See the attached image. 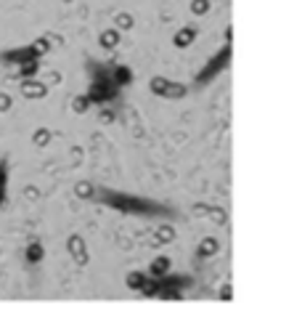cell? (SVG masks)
<instances>
[{"label":"cell","instance_id":"obj_1","mask_svg":"<svg viewBox=\"0 0 302 316\" xmlns=\"http://www.w3.org/2000/svg\"><path fill=\"white\" fill-rule=\"evenodd\" d=\"M148 85H151V93L165 96V98H183L186 96V85L173 82V80H165V77H151Z\"/></svg>","mask_w":302,"mask_h":316},{"label":"cell","instance_id":"obj_2","mask_svg":"<svg viewBox=\"0 0 302 316\" xmlns=\"http://www.w3.org/2000/svg\"><path fill=\"white\" fill-rule=\"evenodd\" d=\"M106 202L114 204L119 210H130V213H143L148 210L151 204L143 202V199H135V197H122V194H106Z\"/></svg>","mask_w":302,"mask_h":316},{"label":"cell","instance_id":"obj_3","mask_svg":"<svg viewBox=\"0 0 302 316\" xmlns=\"http://www.w3.org/2000/svg\"><path fill=\"white\" fill-rule=\"evenodd\" d=\"M67 250H69V255H72V260L77 266H88V245H85V239L80 237V234H72L69 239H67Z\"/></svg>","mask_w":302,"mask_h":316},{"label":"cell","instance_id":"obj_4","mask_svg":"<svg viewBox=\"0 0 302 316\" xmlns=\"http://www.w3.org/2000/svg\"><path fill=\"white\" fill-rule=\"evenodd\" d=\"M19 90H22L24 98H43L45 93H48V85L40 80H32V77H24L22 85H19Z\"/></svg>","mask_w":302,"mask_h":316},{"label":"cell","instance_id":"obj_5","mask_svg":"<svg viewBox=\"0 0 302 316\" xmlns=\"http://www.w3.org/2000/svg\"><path fill=\"white\" fill-rule=\"evenodd\" d=\"M228 53H231V48L225 45V48H223V53H220V59H212V61H210V67H207V69L199 74V80L204 82V80H210L215 72H220V69H223V61H228Z\"/></svg>","mask_w":302,"mask_h":316},{"label":"cell","instance_id":"obj_6","mask_svg":"<svg viewBox=\"0 0 302 316\" xmlns=\"http://www.w3.org/2000/svg\"><path fill=\"white\" fill-rule=\"evenodd\" d=\"M218 250H220V242L215 239V237H207V239L199 242L196 255H199V258H212V255H218Z\"/></svg>","mask_w":302,"mask_h":316},{"label":"cell","instance_id":"obj_7","mask_svg":"<svg viewBox=\"0 0 302 316\" xmlns=\"http://www.w3.org/2000/svg\"><path fill=\"white\" fill-rule=\"evenodd\" d=\"M194 40H196V30H194V27H183V30H178L175 37H173L175 48H188Z\"/></svg>","mask_w":302,"mask_h":316},{"label":"cell","instance_id":"obj_8","mask_svg":"<svg viewBox=\"0 0 302 316\" xmlns=\"http://www.w3.org/2000/svg\"><path fill=\"white\" fill-rule=\"evenodd\" d=\"M98 43H101V48L114 51V48H117V43H119V30H103L101 37H98Z\"/></svg>","mask_w":302,"mask_h":316},{"label":"cell","instance_id":"obj_9","mask_svg":"<svg viewBox=\"0 0 302 316\" xmlns=\"http://www.w3.org/2000/svg\"><path fill=\"white\" fill-rule=\"evenodd\" d=\"M167 271H170V258H154V260H151L148 274L154 276V279H159V276H167Z\"/></svg>","mask_w":302,"mask_h":316},{"label":"cell","instance_id":"obj_10","mask_svg":"<svg viewBox=\"0 0 302 316\" xmlns=\"http://www.w3.org/2000/svg\"><path fill=\"white\" fill-rule=\"evenodd\" d=\"M109 80H111V82H114V85H117V88H119V85H127V82H130V80H133V72H130L127 67H117L114 72H111V74H109Z\"/></svg>","mask_w":302,"mask_h":316},{"label":"cell","instance_id":"obj_11","mask_svg":"<svg viewBox=\"0 0 302 316\" xmlns=\"http://www.w3.org/2000/svg\"><path fill=\"white\" fill-rule=\"evenodd\" d=\"M74 194H77L80 199H93L96 197V189H93L90 181H80V183H74Z\"/></svg>","mask_w":302,"mask_h":316},{"label":"cell","instance_id":"obj_12","mask_svg":"<svg viewBox=\"0 0 302 316\" xmlns=\"http://www.w3.org/2000/svg\"><path fill=\"white\" fill-rule=\"evenodd\" d=\"M175 239V229L173 226H159L157 229V237H154V245H167V242Z\"/></svg>","mask_w":302,"mask_h":316},{"label":"cell","instance_id":"obj_13","mask_svg":"<svg viewBox=\"0 0 302 316\" xmlns=\"http://www.w3.org/2000/svg\"><path fill=\"white\" fill-rule=\"evenodd\" d=\"M51 138H53V136H51V130H48V128H37L35 133H32V144L43 149V146H48V144H51Z\"/></svg>","mask_w":302,"mask_h":316},{"label":"cell","instance_id":"obj_14","mask_svg":"<svg viewBox=\"0 0 302 316\" xmlns=\"http://www.w3.org/2000/svg\"><path fill=\"white\" fill-rule=\"evenodd\" d=\"M27 260H30V263H40V260H43V255H45V250H43V245H40V242H32V245L30 247H27Z\"/></svg>","mask_w":302,"mask_h":316},{"label":"cell","instance_id":"obj_15","mask_svg":"<svg viewBox=\"0 0 302 316\" xmlns=\"http://www.w3.org/2000/svg\"><path fill=\"white\" fill-rule=\"evenodd\" d=\"M90 104H93V101L85 96V93H82V96H74L72 98V112H74V115H85V112L90 109Z\"/></svg>","mask_w":302,"mask_h":316},{"label":"cell","instance_id":"obj_16","mask_svg":"<svg viewBox=\"0 0 302 316\" xmlns=\"http://www.w3.org/2000/svg\"><path fill=\"white\" fill-rule=\"evenodd\" d=\"M53 48V45H51V40H48V37H40V40H35L32 45H30V51H32V56H35V59H37V56H43V53H48Z\"/></svg>","mask_w":302,"mask_h":316},{"label":"cell","instance_id":"obj_17","mask_svg":"<svg viewBox=\"0 0 302 316\" xmlns=\"http://www.w3.org/2000/svg\"><path fill=\"white\" fill-rule=\"evenodd\" d=\"M140 292H143L146 297H154V295H159V282L154 276H146V282L140 284Z\"/></svg>","mask_w":302,"mask_h":316},{"label":"cell","instance_id":"obj_18","mask_svg":"<svg viewBox=\"0 0 302 316\" xmlns=\"http://www.w3.org/2000/svg\"><path fill=\"white\" fill-rule=\"evenodd\" d=\"M210 8H212L210 0H191V14H196V16L210 14Z\"/></svg>","mask_w":302,"mask_h":316},{"label":"cell","instance_id":"obj_19","mask_svg":"<svg viewBox=\"0 0 302 316\" xmlns=\"http://www.w3.org/2000/svg\"><path fill=\"white\" fill-rule=\"evenodd\" d=\"M143 282H146V276L140 271H130L127 274V287H130V290H140V284H143Z\"/></svg>","mask_w":302,"mask_h":316},{"label":"cell","instance_id":"obj_20","mask_svg":"<svg viewBox=\"0 0 302 316\" xmlns=\"http://www.w3.org/2000/svg\"><path fill=\"white\" fill-rule=\"evenodd\" d=\"M117 30H133V24H135V19L130 16V14H117Z\"/></svg>","mask_w":302,"mask_h":316},{"label":"cell","instance_id":"obj_21","mask_svg":"<svg viewBox=\"0 0 302 316\" xmlns=\"http://www.w3.org/2000/svg\"><path fill=\"white\" fill-rule=\"evenodd\" d=\"M159 295H162L165 300H178V297H181V290H178V287H159Z\"/></svg>","mask_w":302,"mask_h":316},{"label":"cell","instance_id":"obj_22","mask_svg":"<svg viewBox=\"0 0 302 316\" xmlns=\"http://www.w3.org/2000/svg\"><path fill=\"white\" fill-rule=\"evenodd\" d=\"M43 82H45V85H59V82H61V74L59 72H56V69H51V72H45V77H43Z\"/></svg>","mask_w":302,"mask_h":316},{"label":"cell","instance_id":"obj_23","mask_svg":"<svg viewBox=\"0 0 302 316\" xmlns=\"http://www.w3.org/2000/svg\"><path fill=\"white\" fill-rule=\"evenodd\" d=\"M11 107H14V98L8 93H0V112H8Z\"/></svg>","mask_w":302,"mask_h":316},{"label":"cell","instance_id":"obj_24","mask_svg":"<svg viewBox=\"0 0 302 316\" xmlns=\"http://www.w3.org/2000/svg\"><path fill=\"white\" fill-rule=\"evenodd\" d=\"M24 197L27 199H40V189H37V186H27V189H24Z\"/></svg>","mask_w":302,"mask_h":316},{"label":"cell","instance_id":"obj_25","mask_svg":"<svg viewBox=\"0 0 302 316\" xmlns=\"http://www.w3.org/2000/svg\"><path fill=\"white\" fill-rule=\"evenodd\" d=\"M210 213H212V221H215V223H225V210H220V207H212Z\"/></svg>","mask_w":302,"mask_h":316},{"label":"cell","instance_id":"obj_26","mask_svg":"<svg viewBox=\"0 0 302 316\" xmlns=\"http://www.w3.org/2000/svg\"><path fill=\"white\" fill-rule=\"evenodd\" d=\"M231 297H233V290H231V284H225L220 290V300H231Z\"/></svg>","mask_w":302,"mask_h":316},{"label":"cell","instance_id":"obj_27","mask_svg":"<svg viewBox=\"0 0 302 316\" xmlns=\"http://www.w3.org/2000/svg\"><path fill=\"white\" fill-rule=\"evenodd\" d=\"M101 123H114V112L103 109V112H101Z\"/></svg>","mask_w":302,"mask_h":316},{"label":"cell","instance_id":"obj_28","mask_svg":"<svg viewBox=\"0 0 302 316\" xmlns=\"http://www.w3.org/2000/svg\"><path fill=\"white\" fill-rule=\"evenodd\" d=\"M3 191H6V170L0 165V199H3Z\"/></svg>","mask_w":302,"mask_h":316},{"label":"cell","instance_id":"obj_29","mask_svg":"<svg viewBox=\"0 0 302 316\" xmlns=\"http://www.w3.org/2000/svg\"><path fill=\"white\" fill-rule=\"evenodd\" d=\"M72 160H74V162H80V160H82V149H80V146H74V152H72Z\"/></svg>","mask_w":302,"mask_h":316},{"label":"cell","instance_id":"obj_30","mask_svg":"<svg viewBox=\"0 0 302 316\" xmlns=\"http://www.w3.org/2000/svg\"><path fill=\"white\" fill-rule=\"evenodd\" d=\"M207 210H210V207H207V204H196V207H194V213H196V216H204Z\"/></svg>","mask_w":302,"mask_h":316},{"label":"cell","instance_id":"obj_31","mask_svg":"<svg viewBox=\"0 0 302 316\" xmlns=\"http://www.w3.org/2000/svg\"><path fill=\"white\" fill-rule=\"evenodd\" d=\"M64 3H69V0H64Z\"/></svg>","mask_w":302,"mask_h":316}]
</instances>
